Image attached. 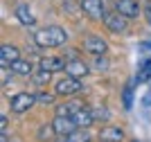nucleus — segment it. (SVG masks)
<instances>
[{
  "label": "nucleus",
  "mask_w": 151,
  "mask_h": 142,
  "mask_svg": "<svg viewBox=\"0 0 151 142\" xmlns=\"http://www.w3.org/2000/svg\"><path fill=\"white\" fill-rule=\"evenodd\" d=\"M9 68H12V72L20 74V77H29V74H32V63H29V61H23V59L14 61Z\"/></svg>",
  "instance_id": "obj_15"
},
{
  "label": "nucleus",
  "mask_w": 151,
  "mask_h": 142,
  "mask_svg": "<svg viewBox=\"0 0 151 142\" xmlns=\"http://www.w3.org/2000/svg\"><path fill=\"white\" fill-rule=\"evenodd\" d=\"M50 74H52V72H45V70H41V74H36V77H34V81H36V84H43V81L50 79Z\"/></svg>",
  "instance_id": "obj_21"
},
{
  "label": "nucleus",
  "mask_w": 151,
  "mask_h": 142,
  "mask_svg": "<svg viewBox=\"0 0 151 142\" xmlns=\"http://www.w3.org/2000/svg\"><path fill=\"white\" fill-rule=\"evenodd\" d=\"M65 59L61 56H43L41 61H38V68L45 70V72H59V70H65Z\"/></svg>",
  "instance_id": "obj_10"
},
{
  "label": "nucleus",
  "mask_w": 151,
  "mask_h": 142,
  "mask_svg": "<svg viewBox=\"0 0 151 142\" xmlns=\"http://www.w3.org/2000/svg\"><path fill=\"white\" fill-rule=\"evenodd\" d=\"M16 18H18L23 25H27V27L36 25V18H34V14H32V9L27 5H18L16 7Z\"/></svg>",
  "instance_id": "obj_14"
},
{
  "label": "nucleus",
  "mask_w": 151,
  "mask_h": 142,
  "mask_svg": "<svg viewBox=\"0 0 151 142\" xmlns=\"http://www.w3.org/2000/svg\"><path fill=\"white\" fill-rule=\"evenodd\" d=\"M79 5H81V9L88 14L93 20H104V18H106L104 0H79Z\"/></svg>",
  "instance_id": "obj_5"
},
{
  "label": "nucleus",
  "mask_w": 151,
  "mask_h": 142,
  "mask_svg": "<svg viewBox=\"0 0 151 142\" xmlns=\"http://www.w3.org/2000/svg\"><path fill=\"white\" fill-rule=\"evenodd\" d=\"M124 138V131L120 126H106V129L99 131V140L101 142H120Z\"/></svg>",
  "instance_id": "obj_13"
},
{
  "label": "nucleus",
  "mask_w": 151,
  "mask_h": 142,
  "mask_svg": "<svg viewBox=\"0 0 151 142\" xmlns=\"http://www.w3.org/2000/svg\"><path fill=\"white\" fill-rule=\"evenodd\" d=\"M20 59V52L18 48H14V45H2L0 48V63H2V68H7V66H12L14 61H18Z\"/></svg>",
  "instance_id": "obj_11"
},
{
  "label": "nucleus",
  "mask_w": 151,
  "mask_h": 142,
  "mask_svg": "<svg viewBox=\"0 0 151 142\" xmlns=\"http://www.w3.org/2000/svg\"><path fill=\"white\" fill-rule=\"evenodd\" d=\"M83 50H86L88 54H93V56H106L108 45L99 34H88L86 41H83Z\"/></svg>",
  "instance_id": "obj_3"
},
{
  "label": "nucleus",
  "mask_w": 151,
  "mask_h": 142,
  "mask_svg": "<svg viewBox=\"0 0 151 142\" xmlns=\"http://www.w3.org/2000/svg\"><path fill=\"white\" fill-rule=\"evenodd\" d=\"M151 77V59L149 61L145 63V66H142V70H140V74L138 77H135V84H142V81H147Z\"/></svg>",
  "instance_id": "obj_18"
},
{
  "label": "nucleus",
  "mask_w": 151,
  "mask_h": 142,
  "mask_svg": "<svg viewBox=\"0 0 151 142\" xmlns=\"http://www.w3.org/2000/svg\"><path fill=\"white\" fill-rule=\"evenodd\" d=\"M115 9L126 18H138V14H140L138 0H115Z\"/></svg>",
  "instance_id": "obj_9"
},
{
  "label": "nucleus",
  "mask_w": 151,
  "mask_h": 142,
  "mask_svg": "<svg viewBox=\"0 0 151 142\" xmlns=\"http://www.w3.org/2000/svg\"><path fill=\"white\" fill-rule=\"evenodd\" d=\"M133 142H135V140H133Z\"/></svg>",
  "instance_id": "obj_23"
},
{
  "label": "nucleus",
  "mask_w": 151,
  "mask_h": 142,
  "mask_svg": "<svg viewBox=\"0 0 151 142\" xmlns=\"http://www.w3.org/2000/svg\"><path fill=\"white\" fill-rule=\"evenodd\" d=\"M59 142H88V133H86V129H77L75 133H70V136L65 138H59Z\"/></svg>",
  "instance_id": "obj_17"
},
{
  "label": "nucleus",
  "mask_w": 151,
  "mask_h": 142,
  "mask_svg": "<svg viewBox=\"0 0 151 142\" xmlns=\"http://www.w3.org/2000/svg\"><path fill=\"white\" fill-rule=\"evenodd\" d=\"M104 25H106L108 32H113V34H122V32H126V27H129V18H126V16H122L120 12L106 14Z\"/></svg>",
  "instance_id": "obj_7"
},
{
  "label": "nucleus",
  "mask_w": 151,
  "mask_h": 142,
  "mask_svg": "<svg viewBox=\"0 0 151 142\" xmlns=\"http://www.w3.org/2000/svg\"><path fill=\"white\" fill-rule=\"evenodd\" d=\"M36 104V95L32 93H16L12 97V111L14 113H25Z\"/></svg>",
  "instance_id": "obj_6"
},
{
  "label": "nucleus",
  "mask_w": 151,
  "mask_h": 142,
  "mask_svg": "<svg viewBox=\"0 0 151 142\" xmlns=\"http://www.w3.org/2000/svg\"><path fill=\"white\" fill-rule=\"evenodd\" d=\"M72 120L77 122V126H79V129H88L90 124L95 122V113L90 111V108H86V106H81V108L72 115Z\"/></svg>",
  "instance_id": "obj_12"
},
{
  "label": "nucleus",
  "mask_w": 151,
  "mask_h": 142,
  "mask_svg": "<svg viewBox=\"0 0 151 142\" xmlns=\"http://www.w3.org/2000/svg\"><path fill=\"white\" fill-rule=\"evenodd\" d=\"M77 52H70V61L65 63V72H68V77H75V79H81V77H86L88 74V66L79 59V56H75Z\"/></svg>",
  "instance_id": "obj_8"
},
{
  "label": "nucleus",
  "mask_w": 151,
  "mask_h": 142,
  "mask_svg": "<svg viewBox=\"0 0 151 142\" xmlns=\"http://www.w3.org/2000/svg\"><path fill=\"white\" fill-rule=\"evenodd\" d=\"M79 90H83V88H81V81L75 79V77H63V79H59L57 84H54V93H57V95H63V97L77 95Z\"/></svg>",
  "instance_id": "obj_4"
},
{
  "label": "nucleus",
  "mask_w": 151,
  "mask_h": 142,
  "mask_svg": "<svg viewBox=\"0 0 151 142\" xmlns=\"http://www.w3.org/2000/svg\"><path fill=\"white\" fill-rule=\"evenodd\" d=\"M52 129H54L57 138H65V136H70V133H75L79 126H77V122L72 117H68V115H57V117L52 120Z\"/></svg>",
  "instance_id": "obj_2"
},
{
  "label": "nucleus",
  "mask_w": 151,
  "mask_h": 142,
  "mask_svg": "<svg viewBox=\"0 0 151 142\" xmlns=\"http://www.w3.org/2000/svg\"><path fill=\"white\" fill-rule=\"evenodd\" d=\"M79 108H81V104H77V102H68V104H61L57 108V115H68V117H72Z\"/></svg>",
  "instance_id": "obj_16"
},
{
  "label": "nucleus",
  "mask_w": 151,
  "mask_h": 142,
  "mask_svg": "<svg viewBox=\"0 0 151 142\" xmlns=\"http://www.w3.org/2000/svg\"><path fill=\"white\" fill-rule=\"evenodd\" d=\"M52 99H54V97H52L50 93H38L36 95V102H43V104H50Z\"/></svg>",
  "instance_id": "obj_20"
},
{
  "label": "nucleus",
  "mask_w": 151,
  "mask_h": 142,
  "mask_svg": "<svg viewBox=\"0 0 151 142\" xmlns=\"http://www.w3.org/2000/svg\"><path fill=\"white\" fill-rule=\"evenodd\" d=\"M34 41H36L38 48H61L68 41V32L59 25H47V27H43L34 34Z\"/></svg>",
  "instance_id": "obj_1"
},
{
  "label": "nucleus",
  "mask_w": 151,
  "mask_h": 142,
  "mask_svg": "<svg viewBox=\"0 0 151 142\" xmlns=\"http://www.w3.org/2000/svg\"><path fill=\"white\" fill-rule=\"evenodd\" d=\"M145 18L151 25V0H147V5H145Z\"/></svg>",
  "instance_id": "obj_22"
},
{
  "label": "nucleus",
  "mask_w": 151,
  "mask_h": 142,
  "mask_svg": "<svg viewBox=\"0 0 151 142\" xmlns=\"http://www.w3.org/2000/svg\"><path fill=\"white\" fill-rule=\"evenodd\" d=\"M131 95H133V90H131V86H126V88H124V108H126V111H131V108H133V102H131Z\"/></svg>",
  "instance_id": "obj_19"
}]
</instances>
